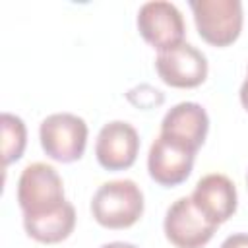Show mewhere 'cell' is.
Returning a JSON list of instances; mask_svg holds the SVG:
<instances>
[{"instance_id":"277c9868","label":"cell","mask_w":248,"mask_h":248,"mask_svg":"<svg viewBox=\"0 0 248 248\" xmlns=\"http://www.w3.org/2000/svg\"><path fill=\"white\" fill-rule=\"evenodd\" d=\"M39 140L43 151L58 161L72 163L81 159L87 145V124L72 112H54L41 122Z\"/></svg>"},{"instance_id":"5bb4252c","label":"cell","mask_w":248,"mask_h":248,"mask_svg":"<svg viewBox=\"0 0 248 248\" xmlns=\"http://www.w3.org/2000/svg\"><path fill=\"white\" fill-rule=\"evenodd\" d=\"M219 248H248V232H234L227 236Z\"/></svg>"},{"instance_id":"9a60e30c","label":"cell","mask_w":248,"mask_h":248,"mask_svg":"<svg viewBox=\"0 0 248 248\" xmlns=\"http://www.w3.org/2000/svg\"><path fill=\"white\" fill-rule=\"evenodd\" d=\"M240 103H242V107L248 110V78L242 81V85H240Z\"/></svg>"},{"instance_id":"ba28073f","label":"cell","mask_w":248,"mask_h":248,"mask_svg":"<svg viewBox=\"0 0 248 248\" xmlns=\"http://www.w3.org/2000/svg\"><path fill=\"white\" fill-rule=\"evenodd\" d=\"M194 157L196 151L159 134L147 153L149 176L165 188L176 186L190 176L194 167Z\"/></svg>"},{"instance_id":"9c48e42d","label":"cell","mask_w":248,"mask_h":248,"mask_svg":"<svg viewBox=\"0 0 248 248\" xmlns=\"http://www.w3.org/2000/svg\"><path fill=\"white\" fill-rule=\"evenodd\" d=\"M140 151V136L136 128L124 120L105 124L95 141V155L103 169L124 170L136 163Z\"/></svg>"},{"instance_id":"3957f363","label":"cell","mask_w":248,"mask_h":248,"mask_svg":"<svg viewBox=\"0 0 248 248\" xmlns=\"http://www.w3.org/2000/svg\"><path fill=\"white\" fill-rule=\"evenodd\" d=\"M200 37L213 46L234 43L242 29L240 0H190Z\"/></svg>"},{"instance_id":"2e32d148","label":"cell","mask_w":248,"mask_h":248,"mask_svg":"<svg viewBox=\"0 0 248 248\" xmlns=\"http://www.w3.org/2000/svg\"><path fill=\"white\" fill-rule=\"evenodd\" d=\"M101 248H138V246H134V244H130V242H108V244H103Z\"/></svg>"},{"instance_id":"30bf717a","label":"cell","mask_w":248,"mask_h":248,"mask_svg":"<svg viewBox=\"0 0 248 248\" xmlns=\"http://www.w3.org/2000/svg\"><path fill=\"white\" fill-rule=\"evenodd\" d=\"M190 198L196 209L209 223L217 227L232 217V213L236 211V202H238L232 180L219 172L202 176Z\"/></svg>"},{"instance_id":"5b68a950","label":"cell","mask_w":248,"mask_h":248,"mask_svg":"<svg viewBox=\"0 0 248 248\" xmlns=\"http://www.w3.org/2000/svg\"><path fill=\"white\" fill-rule=\"evenodd\" d=\"M163 229L167 240L176 248H202L211 240L217 225L209 223L196 209L190 196H184L167 209Z\"/></svg>"},{"instance_id":"e0dca14e","label":"cell","mask_w":248,"mask_h":248,"mask_svg":"<svg viewBox=\"0 0 248 248\" xmlns=\"http://www.w3.org/2000/svg\"><path fill=\"white\" fill-rule=\"evenodd\" d=\"M246 184H248V174H246Z\"/></svg>"},{"instance_id":"8992f818","label":"cell","mask_w":248,"mask_h":248,"mask_svg":"<svg viewBox=\"0 0 248 248\" xmlns=\"http://www.w3.org/2000/svg\"><path fill=\"white\" fill-rule=\"evenodd\" d=\"M136 23L140 35L157 50H165L184 43V17L172 2H145L138 12Z\"/></svg>"},{"instance_id":"7c38bea8","label":"cell","mask_w":248,"mask_h":248,"mask_svg":"<svg viewBox=\"0 0 248 248\" xmlns=\"http://www.w3.org/2000/svg\"><path fill=\"white\" fill-rule=\"evenodd\" d=\"M23 227H25V232L37 242H43V244L62 242L72 234L76 227V209L68 202L58 211L48 213L45 217L23 219Z\"/></svg>"},{"instance_id":"4fadbf2b","label":"cell","mask_w":248,"mask_h":248,"mask_svg":"<svg viewBox=\"0 0 248 248\" xmlns=\"http://www.w3.org/2000/svg\"><path fill=\"white\" fill-rule=\"evenodd\" d=\"M0 128H2V161L4 167H8L10 163L17 161L23 155L27 143V128L19 116L10 112H2Z\"/></svg>"},{"instance_id":"8fae6325","label":"cell","mask_w":248,"mask_h":248,"mask_svg":"<svg viewBox=\"0 0 248 248\" xmlns=\"http://www.w3.org/2000/svg\"><path fill=\"white\" fill-rule=\"evenodd\" d=\"M209 130V116L205 108L198 103L184 101L174 105L172 108L167 110V114L161 120V136L192 149L198 151Z\"/></svg>"},{"instance_id":"7a4b0ae2","label":"cell","mask_w":248,"mask_h":248,"mask_svg":"<svg viewBox=\"0 0 248 248\" xmlns=\"http://www.w3.org/2000/svg\"><path fill=\"white\" fill-rule=\"evenodd\" d=\"M91 213L105 229H128L143 213V194L134 180H110L97 188Z\"/></svg>"},{"instance_id":"6da1fadb","label":"cell","mask_w":248,"mask_h":248,"mask_svg":"<svg viewBox=\"0 0 248 248\" xmlns=\"http://www.w3.org/2000/svg\"><path fill=\"white\" fill-rule=\"evenodd\" d=\"M17 203L23 219H37L58 211L68 203L64 184L52 165L31 163L23 169L17 182Z\"/></svg>"},{"instance_id":"52a82bcc","label":"cell","mask_w":248,"mask_h":248,"mask_svg":"<svg viewBox=\"0 0 248 248\" xmlns=\"http://www.w3.org/2000/svg\"><path fill=\"white\" fill-rule=\"evenodd\" d=\"M159 78L170 87H198L207 78V58L190 43L159 50L155 58Z\"/></svg>"}]
</instances>
